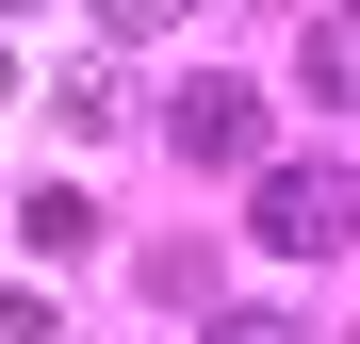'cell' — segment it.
Here are the masks:
<instances>
[{
    "mask_svg": "<svg viewBox=\"0 0 360 344\" xmlns=\"http://www.w3.org/2000/svg\"><path fill=\"white\" fill-rule=\"evenodd\" d=\"M246 229L278 262H344V229H360V197H344V164H262V197H246Z\"/></svg>",
    "mask_w": 360,
    "mask_h": 344,
    "instance_id": "obj_1",
    "label": "cell"
},
{
    "mask_svg": "<svg viewBox=\"0 0 360 344\" xmlns=\"http://www.w3.org/2000/svg\"><path fill=\"white\" fill-rule=\"evenodd\" d=\"M164 148H180V164H246V148H262V98H246V82H180V98H164Z\"/></svg>",
    "mask_w": 360,
    "mask_h": 344,
    "instance_id": "obj_2",
    "label": "cell"
},
{
    "mask_svg": "<svg viewBox=\"0 0 360 344\" xmlns=\"http://www.w3.org/2000/svg\"><path fill=\"white\" fill-rule=\"evenodd\" d=\"M180 17H197V0H98V33H115V49H164Z\"/></svg>",
    "mask_w": 360,
    "mask_h": 344,
    "instance_id": "obj_3",
    "label": "cell"
},
{
    "mask_svg": "<svg viewBox=\"0 0 360 344\" xmlns=\"http://www.w3.org/2000/svg\"><path fill=\"white\" fill-rule=\"evenodd\" d=\"M311 82H328V98H344V115H360V33H344V17H328V33H311Z\"/></svg>",
    "mask_w": 360,
    "mask_h": 344,
    "instance_id": "obj_4",
    "label": "cell"
},
{
    "mask_svg": "<svg viewBox=\"0 0 360 344\" xmlns=\"http://www.w3.org/2000/svg\"><path fill=\"white\" fill-rule=\"evenodd\" d=\"M0 344H66V312H49L33 279H17V295H0Z\"/></svg>",
    "mask_w": 360,
    "mask_h": 344,
    "instance_id": "obj_5",
    "label": "cell"
},
{
    "mask_svg": "<svg viewBox=\"0 0 360 344\" xmlns=\"http://www.w3.org/2000/svg\"><path fill=\"white\" fill-rule=\"evenodd\" d=\"M213 344H295V312H213Z\"/></svg>",
    "mask_w": 360,
    "mask_h": 344,
    "instance_id": "obj_6",
    "label": "cell"
},
{
    "mask_svg": "<svg viewBox=\"0 0 360 344\" xmlns=\"http://www.w3.org/2000/svg\"><path fill=\"white\" fill-rule=\"evenodd\" d=\"M328 17H344V33H360V0H328Z\"/></svg>",
    "mask_w": 360,
    "mask_h": 344,
    "instance_id": "obj_7",
    "label": "cell"
},
{
    "mask_svg": "<svg viewBox=\"0 0 360 344\" xmlns=\"http://www.w3.org/2000/svg\"><path fill=\"white\" fill-rule=\"evenodd\" d=\"M17 33H33V0H17Z\"/></svg>",
    "mask_w": 360,
    "mask_h": 344,
    "instance_id": "obj_8",
    "label": "cell"
}]
</instances>
